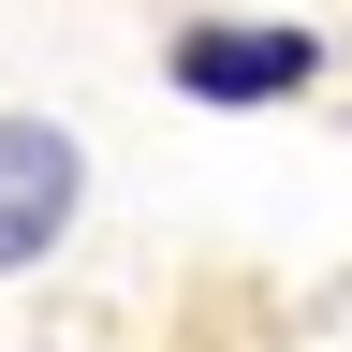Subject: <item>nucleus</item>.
<instances>
[{
    "instance_id": "1",
    "label": "nucleus",
    "mask_w": 352,
    "mask_h": 352,
    "mask_svg": "<svg viewBox=\"0 0 352 352\" xmlns=\"http://www.w3.org/2000/svg\"><path fill=\"white\" fill-rule=\"evenodd\" d=\"M74 191H88L74 132H44V118H0V264H44V250H59Z\"/></svg>"
},
{
    "instance_id": "2",
    "label": "nucleus",
    "mask_w": 352,
    "mask_h": 352,
    "mask_svg": "<svg viewBox=\"0 0 352 352\" xmlns=\"http://www.w3.org/2000/svg\"><path fill=\"white\" fill-rule=\"evenodd\" d=\"M308 59H323L308 30H191L176 44V88L191 103H279V88H308Z\"/></svg>"
}]
</instances>
